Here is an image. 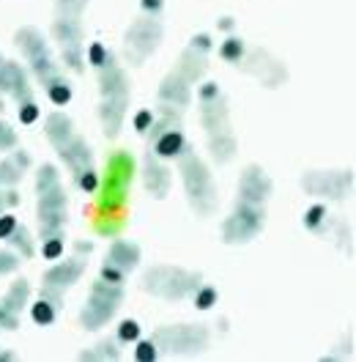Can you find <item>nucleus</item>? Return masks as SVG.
I'll return each mask as SVG.
<instances>
[{"instance_id": "f03ea898", "label": "nucleus", "mask_w": 356, "mask_h": 362, "mask_svg": "<svg viewBox=\"0 0 356 362\" xmlns=\"http://www.w3.org/2000/svg\"><path fill=\"white\" fill-rule=\"evenodd\" d=\"M52 318H55L52 305H47V302H36V305H33V321H39V324H52Z\"/></svg>"}, {"instance_id": "ddd939ff", "label": "nucleus", "mask_w": 356, "mask_h": 362, "mask_svg": "<svg viewBox=\"0 0 356 362\" xmlns=\"http://www.w3.org/2000/svg\"><path fill=\"white\" fill-rule=\"evenodd\" d=\"M17 267V258L14 255H6V252H0V272H8Z\"/></svg>"}, {"instance_id": "1a4fd4ad", "label": "nucleus", "mask_w": 356, "mask_h": 362, "mask_svg": "<svg viewBox=\"0 0 356 362\" xmlns=\"http://www.w3.org/2000/svg\"><path fill=\"white\" fill-rule=\"evenodd\" d=\"M36 118H39V107L36 105H25L23 110H20V121L23 124H33Z\"/></svg>"}, {"instance_id": "dca6fc26", "label": "nucleus", "mask_w": 356, "mask_h": 362, "mask_svg": "<svg viewBox=\"0 0 356 362\" xmlns=\"http://www.w3.org/2000/svg\"><path fill=\"white\" fill-rule=\"evenodd\" d=\"M134 127H137L140 132H143L146 127H151V113H140V115H137V118H134Z\"/></svg>"}, {"instance_id": "39448f33", "label": "nucleus", "mask_w": 356, "mask_h": 362, "mask_svg": "<svg viewBox=\"0 0 356 362\" xmlns=\"http://www.w3.org/2000/svg\"><path fill=\"white\" fill-rule=\"evenodd\" d=\"M14 230H17V217H11V214H3V217H0V239L11 236Z\"/></svg>"}, {"instance_id": "9d476101", "label": "nucleus", "mask_w": 356, "mask_h": 362, "mask_svg": "<svg viewBox=\"0 0 356 362\" xmlns=\"http://www.w3.org/2000/svg\"><path fill=\"white\" fill-rule=\"evenodd\" d=\"M156 351H154V343H140L137 346V360H154Z\"/></svg>"}, {"instance_id": "9b49d317", "label": "nucleus", "mask_w": 356, "mask_h": 362, "mask_svg": "<svg viewBox=\"0 0 356 362\" xmlns=\"http://www.w3.org/2000/svg\"><path fill=\"white\" fill-rule=\"evenodd\" d=\"M80 187H83V189H88V192H93V189H96V173H83V179H80Z\"/></svg>"}, {"instance_id": "2eb2a0df", "label": "nucleus", "mask_w": 356, "mask_h": 362, "mask_svg": "<svg viewBox=\"0 0 356 362\" xmlns=\"http://www.w3.org/2000/svg\"><path fill=\"white\" fill-rule=\"evenodd\" d=\"M14 143V135H11V129L6 127V124H0V146H11Z\"/></svg>"}, {"instance_id": "f257e3e1", "label": "nucleus", "mask_w": 356, "mask_h": 362, "mask_svg": "<svg viewBox=\"0 0 356 362\" xmlns=\"http://www.w3.org/2000/svg\"><path fill=\"white\" fill-rule=\"evenodd\" d=\"M184 148V137L178 135V132H167V135H162V140L156 143V154L159 157H173Z\"/></svg>"}, {"instance_id": "f3484780", "label": "nucleus", "mask_w": 356, "mask_h": 362, "mask_svg": "<svg viewBox=\"0 0 356 362\" xmlns=\"http://www.w3.org/2000/svg\"><path fill=\"white\" fill-rule=\"evenodd\" d=\"M146 8H159V0H143Z\"/></svg>"}, {"instance_id": "4468645a", "label": "nucleus", "mask_w": 356, "mask_h": 362, "mask_svg": "<svg viewBox=\"0 0 356 362\" xmlns=\"http://www.w3.org/2000/svg\"><path fill=\"white\" fill-rule=\"evenodd\" d=\"M321 217H324V206H315V209H310V214H307V226L315 228Z\"/></svg>"}, {"instance_id": "6e6552de", "label": "nucleus", "mask_w": 356, "mask_h": 362, "mask_svg": "<svg viewBox=\"0 0 356 362\" xmlns=\"http://www.w3.org/2000/svg\"><path fill=\"white\" fill-rule=\"evenodd\" d=\"M239 52H242V45H239V39H227V42H225V47H222L225 58H230V61H233V58H239Z\"/></svg>"}, {"instance_id": "423d86ee", "label": "nucleus", "mask_w": 356, "mask_h": 362, "mask_svg": "<svg viewBox=\"0 0 356 362\" xmlns=\"http://www.w3.org/2000/svg\"><path fill=\"white\" fill-rule=\"evenodd\" d=\"M61 250H64V242H61V236H55V239H49L44 245V255L47 258H58Z\"/></svg>"}, {"instance_id": "0eeeda50", "label": "nucleus", "mask_w": 356, "mask_h": 362, "mask_svg": "<svg viewBox=\"0 0 356 362\" xmlns=\"http://www.w3.org/2000/svg\"><path fill=\"white\" fill-rule=\"evenodd\" d=\"M214 299H217V291H214V288H203L201 296H198V308H201V310L211 308V305H214Z\"/></svg>"}, {"instance_id": "f8f14e48", "label": "nucleus", "mask_w": 356, "mask_h": 362, "mask_svg": "<svg viewBox=\"0 0 356 362\" xmlns=\"http://www.w3.org/2000/svg\"><path fill=\"white\" fill-rule=\"evenodd\" d=\"M102 61H105V49H102V45H93L90 47V64L102 66Z\"/></svg>"}, {"instance_id": "20e7f679", "label": "nucleus", "mask_w": 356, "mask_h": 362, "mask_svg": "<svg viewBox=\"0 0 356 362\" xmlns=\"http://www.w3.org/2000/svg\"><path fill=\"white\" fill-rule=\"evenodd\" d=\"M140 335V327L134 324V321H124L121 327H118V338L121 340H134Z\"/></svg>"}, {"instance_id": "7ed1b4c3", "label": "nucleus", "mask_w": 356, "mask_h": 362, "mask_svg": "<svg viewBox=\"0 0 356 362\" xmlns=\"http://www.w3.org/2000/svg\"><path fill=\"white\" fill-rule=\"evenodd\" d=\"M69 96H71V90H69V86H64V83H58V86H52V88H49V99H52L55 105L69 102Z\"/></svg>"}]
</instances>
